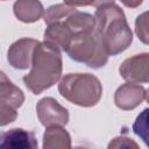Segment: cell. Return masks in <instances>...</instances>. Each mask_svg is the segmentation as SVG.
I'll return each instance as SVG.
<instances>
[{"mask_svg":"<svg viewBox=\"0 0 149 149\" xmlns=\"http://www.w3.org/2000/svg\"><path fill=\"white\" fill-rule=\"evenodd\" d=\"M108 3H114V0H95L93 6L94 7H100V6H104V5H108Z\"/></svg>","mask_w":149,"mask_h":149,"instance_id":"obj_20","label":"cell"},{"mask_svg":"<svg viewBox=\"0 0 149 149\" xmlns=\"http://www.w3.org/2000/svg\"><path fill=\"white\" fill-rule=\"evenodd\" d=\"M95 0H64V3L72 7H81V6H93Z\"/></svg>","mask_w":149,"mask_h":149,"instance_id":"obj_18","label":"cell"},{"mask_svg":"<svg viewBox=\"0 0 149 149\" xmlns=\"http://www.w3.org/2000/svg\"><path fill=\"white\" fill-rule=\"evenodd\" d=\"M38 43L40 42L37 40L28 37L14 42L9 47L7 54L9 65L17 70H26L28 68H31L34 52Z\"/></svg>","mask_w":149,"mask_h":149,"instance_id":"obj_8","label":"cell"},{"mask_svg":"<svg viewBox=\"0 0 149 149\" xmlns=\"http://www.w3.org/2000/svg\"><path fill=\"white\" fill-rule=\"evenodd\" d=\"M95 31L109 56L125 51L133 42V33L122 9L108 3L98 7L94 14Z\"/></svg>","mask_w":149,"mask_h":149,"instance_id":"obj_1","label":"cell"},{"mask_svg":"<svg viewBox=\"0 0 149 149\" xmlns=\"http://www.w3.org/2000/svg\"><path fill=\"white\" fill-rule=\"evenodd\" d=\"M44 149H68L71 148V137L62 126L47 127L43 135Z\"/></svg>","mask_w":149,"mask_h":149,"instance_id":"obj_13","label":"cell"},{"mask_svg":"<svg viewBox=\"0 0 149 149\" xmlns=\"http://www.w3.org/2000/svg\"><path fill=\"white\" fill-rule=\"evenodd\" d=\"M133 132L149 147V107L144 108L135 119L133 127Z\"/></svg>","mask_w":149,"mask_h":149,"instance_id":"obj_15","label":"cell"},{"mask_svg":"<svg viewBox=\"0 0 149 149\" xmlns=\"http://www.w3.org/2000/svg\"><path fill=\"white\" fill-rule=\"evenodd\" d=\"M68 56L92 69L104 66L108 61V54L104 48L95 29L77 33L65 51Z\"/></svg>","mask_w":149,"mask_h":149,"instance_id":"obj_4","label":"cell"},{"mask_svg":"<svg viewBox=\"0 0 149 149\" xmlns=\"http://www.w3.org/2000/svg\"><path fill=\"white\" fill-rule=\"evenodd\" d=\"M147 91L143 86L137 85L136 83H126L121 85L114 94L115 105L122 111L134 109L146 99Z\"/></svg>","mask_w":149,"mask_h":149,"instance_id":"obj_9","label":"cell"},{"mask_svg":"<svg viewBox=\"0 0 149 149\" xmlns=\"http://www.w3.org/2000/svg\"><path fill=\"white\" fill-rule=\"evenodd\" d=\"M0 146L9 148H36L37 141L34 133L22 128H13L1 134Z\"/></svg>","mask_w":149,"mask_h":149,"instance_id":"obj_11","label":"cell"},{"mask_svg":"<svg viewBox=\"0 0 149 149\" xmlns=\"http://www.w3.org/2000/svg\"><path fill=\"white\" fill-rule=\"evenodd\" d=\"M24 101L23 92L15 86L3 72L0 76V125L6 126L17 116V108Z\"/></svg>","mask_w":149,"mask_h":149,"instance_id":"obj_5","label":"cell"},{"mask_svg":"<svg viewBox=\"0 0 149 149\" xmlns=\"http://www.w3.org/2000/svg\"><path fill=\"white\" fill-rule=\"evenodd\" d=\"M135 33L142 43L149 45V10L140 14L136 17Z\"/></svg>","mask_w":149,"mask_h":149,"instance_id":"obj_16","label":"cell"},{"mask_svg":"<svg viewBox=\"0 0 149 149\" xmlns=\"http://www.w3.org/2000/svg\"><path fill=\"white\" fill-rule=\"evenodd\" d=\"M119 72L127 81L149 83V52L134 55L125 59L119 68Z\"/></svg>","mask_w":149,"mask_h":149,"instance_id":"obj_7","label":"cell"},{"mask_svg":"<svg viewBox=\"0 0 149 149\" xmlns=\"http://www.w3.org/2000/svg\"><path fill=\"white\" fill-rule=\"evenodd\" d=\"M146 100L149 102V88H148V91H147V95H146Z\"/></svg>","mask_w":149,"mask_h":149,"instance_id":"obj_21","label":"cell"},{"mask_svg":"<svg viewBox=\"0 0 149 149\" xmlns=\"http://www.w3.org/2000/svg\"><path fill=\"white\" fill-rule=\"evenodd\" d=\"M58 91L64 99L74 105L92 107L99 102L102 86L100 80L91 73H68L61 79Z\"/></svg>","mask_w":149,"mask_h":149,"instance_id":"obj_3","label":"cell"},{"mask_svg":"<svg viewBox=\"0 0 149 149\" xmlns=\"http://www.w3.org/2000/svg\"><path fill=\"white\" fill-rule=\"evenodd\" d=\"M15 16L26 23H31L41 19L44 14L42 3L38 0H16L13 6Z\"/></svg>","mask_w":149,"mask_h":149,"instance_id":"obj_12","label":"cell"},{"mask_svg":"<svg viewBox=\"0 0 149 149\" xmlns=\"http://www.w3.org/2000/svg\"><path fill=\"white\" fill-rule=\"evenodd\" d=\"M62 74L61 50L48 42H40L35 49L31 70L23 77L26 86L34 93L40 94L55 85Z\"/></svg>","mask_w":149,"mask_h":149,"instance_id":"obj_2","label":"cell"},{"mask_svg":"<svg viewBox=\"0 0 149 149\" xmlns=\"http://www.w3.org/2000/svg\"><path fill=\"white\" fill-rule=\"evenodd\" d=\"M126 7H129V8H136L139 7L143 0H120Z\"/></svg>","mask_w":149,"mask_h":149,"instance_id":"obj_19","label":"cell"},{"mask_svg":"<svg viewBox=\"0 0 149 149\" xmlns=\"http://www.w3.org/2000/svg\"><path fill=\"white\" fill-rule=\"evenodd\" d=\"M36 113L40 122L47 128L51 126H65L69 121V112L51 97L41 99L36 105Z\"/></svg>","mask_w":149,"mask_h":149,"instance_id":"obj_6","label":"cell"},{"mask_svg":"<svg viewBox=\"0 0 149 149\" xmlns=\"http://www.w3.org/2000/svg\"><path fill=\"white\" fill-rule=\"evenodd\" d=\"M76 10L74 7L69 6L66 3H59V5H54L50 6L43 14V19L45 24H51L58 21L65 20L69 15H71Z\"/></svg>","mask_w":149,"mask_h":149,"instance_id":"obj_14","label":"cell"},{"mask_svg":"<svg viewBox=\"0 0 149 149\" xmlns=\"http://www.w3.org/2000/svg\"><path fill=\"white\" fill-rule=\"evenodd\" d=\"M108 148H137V144L128 137H115L109 144Z\"/></svg>","mask_w":149,"mask_h":149,"instance_id":"obj_17","label":"cell"},{"mask_svg":"<svg viewBox=\"0 0 149 149\" xmlns=\"http://www.w3.org/2000/svg\"><path fill=\"white\" fill-rule=\"evenodd\" d=\"M74 35V31L63 20L48 24L44 31V41L58 48L61 51H66Z\"/></svg>","mask_w":149,"mask_h":149,"instance_id":"obj_10","label":"cell"}]
</instances>
